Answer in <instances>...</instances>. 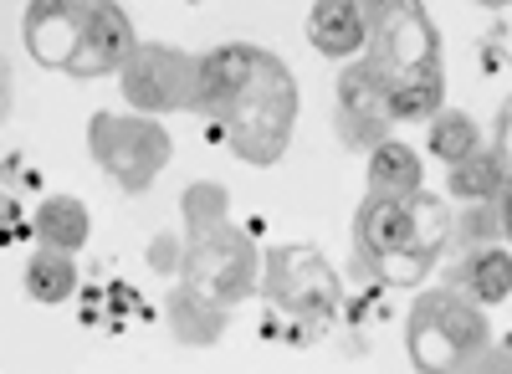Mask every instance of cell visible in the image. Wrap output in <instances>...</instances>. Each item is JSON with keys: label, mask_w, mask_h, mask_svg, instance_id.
Here are the masks:
<instances>
[{"label": "cell", "mask_w": 512, "mask_h": 374, "mask_svg": "<svg viewBox=\"0 0 512 374\" xmlns=\"http://www.w3.org/2000/svg\"><path fill=\"white\" fill-rule=\"evenodd\" d=\"M364 62L379 72L395 123H431L441 113V98H446L441 31L425 6H410V0L369 6Z\"/></svg>", "instance_id": "cell-1"}, {"label": "cell", "mask_w": 512, "mask_h": 374, "mask_svg": "<svg viewBox=\"0 0 512 374\" xmlns=\"http://www.w3.org/2000/svg\"><path fill=\"white\" fill-rule=\"evenodd\" d=\"M21 36L41 67L72 77L123 72V62L139 47L128 11L108 6V0H36L21 16Z\"/></svg>", "instance_id": "cell-2"}, {"label": "cell", "mask_w": 512, "mask_h": 374, "mask_svg": "<svg viewBox=\"0 0 512 374\" xmlns=\"http://www.w3.org/2000/svg\"><path fill=\"white\" fill-rule=\"evenodd\" d=\"M297 113H303V88H297L292 67L277 57V52H262L256 62V77L246 82V93L231 103V113L221 118V129L231 139V149L267 170L277 164L292 144V129H297Z\"/></svg>", "instance_id": "cell-3"}, {"label": "cell", "mask_w": 512, "mask_h": 374, "mask_svg": "<svg viewBox=\"0 0 512 374\" xmlns=\"http://www.w3.org/2000/svg\"><path fill=\"white\" fill-rule=\"evenodd\" d=\"M492 344L487 308L456 298L451 287H425L405 313V354L420 374H461Z\"/></svg>", "instance_id": "cell-4"}, {"label": "cell", "mask_w": 512, "mask_h": 374, "mask_svg": "<svg viewBox=\"0 0 512 374\" xmlns=\"http://www.w3.org/2000/svg\"><path fill=\"white\" fill-rule=\"evenodd\" d=\"M262 293L272 298L277 313H287L292 339L303 334L308 344L338 318V303H344L338 272L313 252V246H272L262 257Z\"/></svg>", "instance_id": "cell-5"}, {"label": "cell", "mask_w": 512, "mask_h": 374, "mask_svg": "<svg viewBox=\"0 0 512 374\" xmlns=\"http://www.w3.org/2000/svg\"><path fill=\"white\" fill-rule=\"evenodd\" d=\"M88 154L93 164L128 195H144L175 159V139L159 118L144 113H93L88 118Z\"/></svg>", "instance_id": "cell-6"}, {"label": "cell", "mask_w": 512, "mask_h": 374, "mask_svg": "<svg viewBox=\"0 0 512 374\" xmlns=\"http://www.w3.org/2000/svg\"><path fill=\"white\" fill-rule=\"evenodd\" d=\"M425 216H431V200H390V195H364L359 216H354V246L359 257L384 272V277H410L415 262L431 267L436 241H425Z\"/></svg>", "instance_id": "cell-7"}, {"label": "cell", "mask_w": 512, "mask_h": 374, "mask_svg": "<svg viewBox=\"0 0 512 374\" xmlns=\"http://www.w3.org/2000/svg\"><path fill=\"white\" fill-rule=\"evenodd\" d=\"M180 282H190L200 298H210L216 308H241L246 298L262 293V252L241 226H216V231H200L185 236V267Z\"/></svg>", "instance_id": "cell-8"}, {"label": "cell", "mask_w": 512, "mask_h": 374, "mask_svg": "<svg viewBox=\"0 0 512 374\" xmlns=\"http://www.w3.org/2000/svg\"><path fill=\"white\" fill-rule=\"evenodd\" d=\"M118 93L128 103V113H185L195 98V52L169 47V41H139L134 57L118 72Z\"/></svg>", "instance_id": "cell-9"}, {"label": "cell", "mask_w": 512, "mask_h": 374, "mask_svg": "<svg viewBox=\"0 0 512 374\" xmlns=\"http://www.w3.org/2000/svg\"><path fill=\"white\" fill-rule=\"evenodd\" d=\"M390 129H395V118H390V98H384L379 72L364 57L349 62L333 82V134H338V144L369 154L390 139Z\"/></svg>", "instance_id": "cell-10"}, {"label": "cell", "mask_w": 512, "mask_h": 374, "mask_svg": "<svg viewBox=\"0 0 512 374\" xmlns=\"http://www.w3.org/2000/svg\"><path fill=\"white\" fill-rule=\"evenodd\" d=\"M267 47H251V41H226V47H210L195 57V98L190 108L205 118H226L231 103L246 93V82L256 77V62H262Z\"/></svg>", "instance_id": "cell-11"}, {"label": "cell", "mask_w": 512, "mask_h": 374, "mask_svg": "<svg viewBox=\"0 0 512 374\" xmlns=\"http://www.w3.org/2000/svg\"><path fill=\"white\" fill-rule=\"evenodd\" d=\"M456 298L477 303V308H497L512 298V246H472V252H456L446 262V282Z\"/></svg>", "instance_id": "cell-12"}, {"label": "cell", "mask_w": 512, "mask_h": 374, "mask_svg": "<svg viewBox=\"0 0 512 374\" xmlns=\"http://www.w3.org/2000/svg\"><path fill=\"white\" fill-rule=\"evenodd\" d=\"M308 41L328 62H359L369 47V6L359 0H318L308 11Z\"/></svg>", "instance_id": "cell-13"}, {"label": "cell", "mask_w": 512, "mask_h": 374, "mask_svg": "<svg viewBox=\"0 0 512 374\" xmlns=\"http://www.w3.org/2000/svg\"><path fill=\"white\" fill-rule=\"evenodd\" d=\"M164 323H169V339L185 344V349H216L226 339V323L231 313L216 308L210 298H200L190 282H175L164 298Z\"/></svg>", "instance_id": "cell-14"}, {"label": "cell", "mask_w": 512, "mask_h": 374, "mask_svg": "<svg viewBox=\"0 0 512 374\" xmlns=\"http://www.w3.org/2000/svg\"><path fill=\"white\" fill-rule=\"evenodd\" d=\"M364 195H390V200H415L425 195V170L420 154L400 139H384L379 149H369V170H364Z\"/></svg>", "instance_id": "cell-15"}, {"label": "cell", "mask_w": 512, "mask_h": 374, "mask_svg": "<svg viewBox=\"0 0 512 374\" xmlns=\"http://www.w3.org/2000/svg\"><path fill=\"white\" fill-rule=\"evenodd\" d=\"M31 231H36V246H52V252H82L93 236V216L88 205H82L77 195H47L31 211Z\"/></svg>", "instance_id": "cell-16"}, {"label": "cell", "mask_w": 512, "mask_h": 374, "mask_svg": "<svg viewBox=\"0 0 512 374\" xmlns=\"http://www.w3.org/2000/svg\"><path fill=\"white\" fill-rule=\"evenodd\" d=\"M507 180H512V170L502 164V154L482 144L472 159H461V164L446 170V195L461 200V205H497Z\"/></svg>", "instance_id": "cell-17"}, {"label": "cell", "mask_w": 512, "mask_h": 374, "mask_svg": "<svg viewBox=\"0 0 512 374\" xmlns=\"http://www.w3.org/2000/svg\"><path fill=\"white\" fill-rule=\"evenodd\" d=\"M425 149H431L446 170L461 159H472L482 149V123L477 113H466V108H441L431 123H425Z\"/></svg>", "instance_id": "cell-18"}, {"label": "cell", "mask_w": 512, "mask_h": 374, "mask_svg": "<svg viewBox=\"0 0 512 374\" xmlns=\"http://www.w3.org/2000/svg\"><path fill=\"white\" fill-rule=\"evenodd\" d=\"M26 293L31 303H47V308L67 303L77 293V262L67 252H52V246H36L26 262Z\"/></svg>", "instance_id": "cell-19"}, {"label": "cell", "mask_w": 512, "mask_h": 374, "mask_svg": "<svg viewBox=\"0 0 512 374\" xmlns=\"http://www.w3.org/2000/svg\"><path fill=\"white\" fill-rule=\"evenodd\" d=\"M180 221H185V236H200V231H216L231 221V190L216 185V180H195L180 190Z\"/></svg>", "instance_id": "cell-20"}, {"label": "cell", "mask_w": 512, "mask_h": 374, "mask_svg": "<svg viewBox=\"0 0 512 374\" xmlns=\"http://www.w3.org/2000/svg\"><path fill=\"white\" fill-rule=\"evenodd\" d=\"M451 252H472V246H507L502 236V211L497 205H461L446 226Z\"/></svg>", "instance_id": "cell-21"}, {"label": "cell", "mask_w": 512, "mask_h": 374, "mask_svg": "<svg viewBox=\"0 0 512 374\" xmlns=\"http://www.w3.org/2000/svg\"><path fill=\"white\" fill-rule=\"evenodd\" d=\"M159 272H180L185 267V236H154V257H149Z\"/></svg>", "instance_id": "cell-22"}, {"label": "cell", "mask_w": 512, "mask_h": 374, "mask_svg": "<svg viewBox=\"0 0 512 374\" xmlns=\"http://www.w3.org/2000/svg\"><path fill=\"white\" fill-rule=\"evenodd\" d=\"M461 374H512V349H497V344H487L472 364H466Z\"/></svg>", "instance_id": "cell-23"}, {"label": "cell", "mask_w": 512, "mask_h": 374, "mask_svg": "<svg viewBox=\"0 0 512 374\" xmlns=\"http://www.w3.org/2000/svg\"><path fill=\"white\" fill-rule=\"evenodd\" d=\"M11 108H16V77H11V62L0 57V123L11 118Z\"/></svg>", "instance_id": "cell-24"}, {"label": "cell", "mask_w": 512, "mask_h": 374, "mask_svg": "<svg viewBox=\"0 0 512 374\" xmlns=\"http://www.w3.org/2000/svg\"><path fill=\"white\" fill-rule=\"evenodd\" d=\"M497 211H502V236H507V246H512V180H507V190H502V200H497Z\"/></svg>", "instance_id": "cell-25"}]
</instances>
